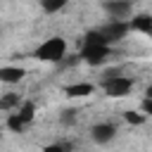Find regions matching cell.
<instances>
[{"mask_svg":"<svg viewBox=\"0 0 152 152\" xmlns=\"http://www.w3.org/2000/svg\"><path fill=\"white\" fill-rule=\"evenodd\" d=\"M64 55H66V40L59 36L48 38L43 45L36 48V57L40 62H64Z\"/></svg>","mask_w":152,"mask_h":152,"instance_id":"cell-1","label":"cell"},{"mask_svg":"<svg viewBox=\"0 0 152 152\" xmlns=\"http://www.w3.org/2000/svg\"><path fill=\"white\" fill-rule=\"evenodd\" d=\"M102 88H104V93H107L109 97H124V95L131 93L133 81H131L128 76H121L119 71H109V74H104Z\"/></svg>","mask_w":152,"mask_h":152,"instance_id":"cell-2","label":"cell"},{"mask_svg":"<svg viewBox=\"0 0 152 152\" xmlns=\"http://www.w3.org/2000/svg\"><path fill=\"white\" fill-rule=\"evenodd\" d=\"M109 55H112V50L104 48V45H83V50H81L78 57H81L86 64L97 66V64H104V62L109 59Z\"/></svg>","mask_w":152,"mask_h":152,"instance_id":"cell-3","label":"cell"},{"mask_svg":"<svg viewBox=\"0 0 152 152\" xmlns=\"http://www.w3.org/2000/svg\"><path fill=\"white\" fill-rule=\"evenodd\" d=\"M97 31H100V33L109 40V45H112V43L121 40V38H124L131 28H128V21H114V19H112L107 26H102V28H97Z\"/></svg>","mask_w":152,"mask_h":152,"instance_id":"cell-4","label":"cell"},{"mask_svg":"<svg viewBox=\"0 0 152 152\" xmlns=\"http://www.w3.org/2000/svg\"><path fill=\"white\" fill-rule=\"evenodd\" d=\"M102 7L112 14L114 21H124V19H128L131 12H133V5H131V2H124V0H107Z\"/></svg>","mask_w":152,"mask_h":152,"instance_id":"cell-5","label":"cell"},{"mask_svg":"<svg viewBox=\"0 0 152 152\" xmlns=\"http://www.w3.org/2000/svg\"><path fill=\"white\" fill-rule=\"evenodd\" d=\"M114 135H116V126H114V124H95L93 131H90V138H93L95 142H100V145L109 142Z\"/></svg>","mask_w":152,"mask_h":152,"instance_id":"cell-6","label":"cell"},{"mask_svg":"<svg viewBox=\"0 0 152 152\" xmlns=\"http://www.w3.org/2000/svg\"><path fill=\"white\" fill-rule=\"evenodd\" d=\"M24 69L21 66H0V83H19L24 78Z\"/></svg>","mask_w":152,"mask_h":152,"instance_id":"cell-7","label":"cell"},{"mask_svg":"<svg viewBox=\"0 0 152 152\" xmlns=\"http://www.w3.org/2000/svg\"><path fill=\"white\" fill-rule=\"evenodd\" d=\"M93 90H95L93 83H71L64 88V93L69 97H88V95H93Z\"/></svg>","mask_w":152,"mask_h":152,"instance_id":"cell-8","label":"cell"},{"mask_svg":"<svg viewBox=\"0 0 152 152\" xmlns=\"http://www.w3.org/2000/svg\"><path fill=\"white\" fill-rule=\"evenodd\" d=\"M128 28L133 31H142V33H152V17L150 14H138L128 21Z\"/></svg>","mask_w":152,"mask_h":152,"instance_id":"cell-9","label":"cell"},{"mask_svg":"<svg viewBox=\"0 0 152 152\" xmlns=\"http://www.w3.org/2000/svg\"><path fill=\"white\" fill-rule=\"evenodd\" d=\"M14 114H17V116H19V119H21V121L28 126V124L33 121V114H36V104H33V102H21V104H19V109H17Z\"/></svg>","mask_w":152,"mask_h":152,"instance_id":"cell-10","label":"cell"},{"mask_svg":"<svg viewBox=\"0 0 152 152\" xmlns=\"http://www.w3.org/2000/svg\"><path fill=\"white\" fill-rule=\"evenodd\" d=\"M83 45H104V48H109V40H107L100 31H88V33H86Z\"/></svg>","mask_w":152,"mask_h":152,"instance_id":"cell-11","label":"cell"},{"mask_svg":"<svg viewBox=\"0 0 152 152\" xmlns=\"http://www.w3.org/2000/svg\"><path fill=\"white\" fill-rule=\"evenodd\" d=\"M19 95L17 93H7L5 97H0V109H19Z\"/></svg>","mask_w":152,"mask_h":152,"instance_id":"cell-12","label":"cell"},{"mask_svg":"<svg viewBox=\"0 0 152 152\" xmlns=\"http://www.w3.org/2000/svg\"><path fill=\"white\" fill-rule=\"evenodd\" d=\"M40 5H43V10H45L48 14H52V12L64 10V7H66V0H43Z\"/></svg>","mask_w":152,"mask_h":152,"instance_id":"cell-13","label":"cell"},{"mask_svg":"<svg viewBox=\"0 0 152 152\" xmlns=\"http://www.w3.org/2000/svg\"><path fill=\"white\" fill-rule=\"evenodd\" d=\"M7 128H10V131H14V133H21V131L26 128V124H24L17 114H10V116H7Z\"/></svg>","mask_w":152,"mask_h":152,"instance_id":"cell-14","label":"cell"},{"mask_svg":"<svg viewBox=\"0 0 152 152\" xmlns=\"http://www.w3.org/2000/svg\"><path fill=\"white\" fill-rule=\"evenodd\" d=\"M124 119L128 121V124H133V126H140V124H145V114H138V112H124Z\"/></svg>","mask_w":152,"mask_h":152,"instance_id":"cell-15","label":"cell"},{"mask_svg":"<svg viewBox=\"0 0 152 152\" xmlns=\"http://www.w3.org/2000/svg\"><path fill=\"white\" fill-rule=\"evenodd\" d=\"M140 112H142L145 116H152V97H145V100L140 102Z\"/></svg>","mask_w":152,"mask_h":152,"instance_id":"cell-16","label":"cell"},{"mask_svg":"<svg viewBox=\"0 0 152 152\" xmlns=\"http://www.w3.org/2000/svg\"><path fill=\"white\" fill-rule=\"evenodd\" d=\"M43 152H66V147L64 145H48Z\"/></svg>","mask_w":152,"mask_h":152,"instance_id":"cell-17","label":"cell"},{"mask_svg":"<svg viewBox=\"0 0 152 152\" xmlns=\"http://www.w3.org/2000/svg\"><path fill=\"white\" fill-rule=\"evenodd\" d=\"M74 119H76V116H74V112H71V109H66V112L62 114V121H64V124H71Z\"/></svg>","mask_w":152,"mask_h":152,"instance_id":"cell-18","label":"cell"},{"mask_svg":"<svg viewBox=\"0 0 152 152\" xmlns=\"http://www.w3.org/2000/svg\"><path fill=\"white\" fill-rule=\"evenodd\" d=\"M145 97H152V86H150V88L145 90Z\"/></svg>","mask_w":152,"mask_h":152,"instance_id":"cell-19","label":"cell"}]
</instances>
